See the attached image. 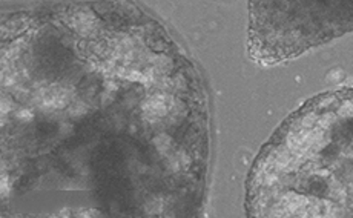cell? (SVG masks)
<instances>
[{
    "instance_id": "3",
    "label": "cell",
    "mask_w": 353,
    "mask_h": 218,
    "mask_svg": "<svg viewBox=\"0 0 353 218\" xmlns=\"http://www.w3.org/2000/svg\"><path fill=\"white\" fill-rule=\"evenodd\" d=\"M248 52L274 66L353 32V0H248Z\"/></svg>"
},
{
    "instance_id": "2",
    "label": "cell",
    "mask_w": 353,
    "mask_h": 218,
    "mask_svg": "<svg viewBox=\"0 0 353 218\" xmlns=\"http://www.w3.org/2000/svg\"><path fill=\"white\" fill-rule=\"evenodd\" d=\"M244 209L353 218V86L318 94L283 120L249 169Z\"/></svg>"
},
{
    "instance_id": "1",
    "label": "cell",
    "mask_w": 353,
    "mask_h": 218,
    "mask_svg": "<svg viewBox=\"0 0 353 218\" xmlns=\"http://www.w3.org/2000/svg\"><path fill=\"white\" fill-rule=\"evenodd\" d=\"M0 215L205 214L210 106L199 68L137 0L2 10Z\"/></svg>"
}]
</instances>
